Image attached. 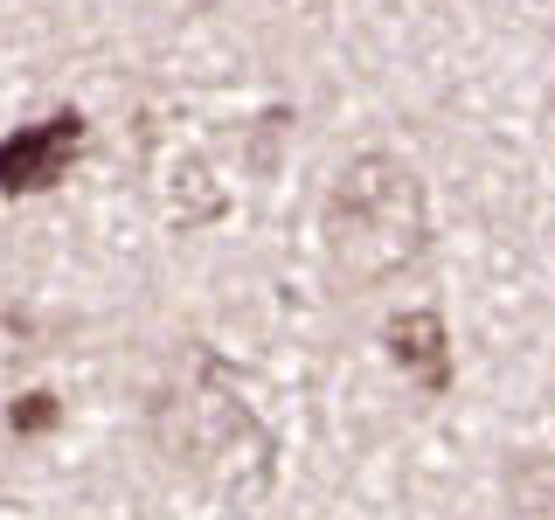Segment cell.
<instances>
[{
    "label": "cell",
    "instance_id": "cell-3",
    "mask_svg": "<svg viewBox=\"0 0 555 520\" xmlns=\"http://www.w3.org/2000/svg\"><path fill=\"white\" fill-rule=\"evenodd\" d=\"M77 153H83V112H69V104L35 118V126H14L0 139V195H42V187H56Z\"/></svg>",
    "mask_w": 555,
    "mask_h": 520
},
{
    "label": "cell",
    "instance_id": "cell-2",
    "mask_svg": "<svg viewBox=\"0 0 555 520\" xmlns=\"http://www.w3.org/2000/svg\"><path fill=\"white\" fill-rule=\"evenodd\" d=\"M320 243H326V271L354 291L396 285L403 271L424 264L430 250V195L424 173L403 153H354L320 208Z\"/></svg>",
    "mask_w": 555,
    "mask_h": 520
},
{
    "label": "cell",
    "instance_id": "cell-4",
    "mask_svg": "<svg viewBox=\"0 0 555 520\" xmlns=\"http://www.w3.org/2000/svg\"><path fill=\"white\" fill-rule=\"evenodd\" d=\"M382 347L389 361L403 368L424 395H451V334H444V312L438 306H410L382 326Z\"/></svg>",
    "mask_w": 555,
    "mask_h": 520
},
{
    "label": "cell",
    "instance_id": "cell-5",
    "mask_svg": "<svg viewBox=\"0 0 555 520\" xmlns=\"http://www.w3.org/2000/svg\"><path fill=\"white\" fill-rule=\"evenodd\" d=\"M56 424H63V403L49 389H28L22 403L8 410V430H14V438H42V430H56Z\"/></svg>",
    "mask_w": 555,
    "mask_h": 520
},
{
    "label": "cell",
    "instance_id": "cell-1",
    "mask_svg": "<svg viewBox=\"0 0 555 520\" xmlns=\"http://www.w3.org/2000/svg\"><path fill=\"white\" fill-rule=\"evenodd\" d=\"M146 444L167 472L216 499H264L278 479V438L208 340H188L146 395Z\"/></svg>",
    "mask_w": 555,
    "mask_h": 520
}]
</instances>
